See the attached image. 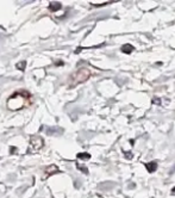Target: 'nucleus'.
<instances>
[{"mask_svg": "<svg viewBox=\"0 0 175 198\" xmlns=\"http://www.w3.org/2000/svg\"><path fill=\"white\" fill-rule=\"evenodd\" d=\"M91 76V71L87 68H80L75 72L74 74L70 76L69 79V87H74L79 84H82L87 81Z\"/></svg>", "mask_w": 175, "mask_h": 198, "instance_id": "nucleus-1", "label": "nucleus"}, {"mask_svg": "<svg viewBox=\"0 0 175 198\" xmlns=\"http://www.w3.org/2000/svg\"><path fill=\"white\" fill-rule=\"evenodd\" d=\"M43 146H44V141L42 140L41 137H38V136H31V140H30V147H31V148L38 150V149H41Z\"/></svg>", "mask_w": 175, "mask_h": 198, "instance_id": "nucleus-2", "label": "nucleus"}, {"mask_svg": "<svg viewBox=\"0 0 175 198\" xmlns=\"http://www.w3.org/2000/svg\"><path fill=\"white\" fill-rule=\"evenodd\" d=\"M44 172H45V175H47V177H50V175H52V174L60 173V170H58V167L56 165H50L48 166V167H45Z\"/></svg>", "mask_w": 175, "mask_h": 198, "instance_id": "nucleus-3", "label": "nucleus"}, {"mask_svg": "<svg viewBox=\"0 0 175 198\" xmlns=\"http://www.w3.org/2000/svg\"><path fill=\"white\" fill-rule=\"evenodd\" d=\"M145 168L148 170V172H150V173H152V172H155V171L157 170V164H156L155 161H151V162H148V164H145Z\"/></svg>", "mask_w": 175, "mask_h": 198, "instance_id": "nucleus-4", "label": "nucleus"}, {"mask_svg": "<svg viewBox=\"0 0 175 198\" xmlns=\"http://www.w3.org/2000/svg\"><path fill=\"white\" fill-rule=\"evenodd\" d=\"M62 8V5H61V2H50L49 4V10L51 12H56L58 10H61Z\"/></svg>", "mask_w": 175, "mask_h": 198, "instance_id": "nucleus-5", "label": "nucleus"}, {"mask_svg": "<svg viewBox=\"0 0 175 198\" xmlns=\"http://www.w3.org/2000/svg\"><path fill=\"white\" fill-rule=\"evenodd\" d=\"M122 51H123L124 54H131L133 51V47L131 44H124V45L122 47Z\"/></svg>", "mask_w": 175, "mask_h": 198, "instance_id": "nucleus-6", "label": "nucleus"}, {"mask_svg": "<svg viewBox=\"0 0 175 198\" xmlns=\"http://www.w3.org/2000/svg\"><path fill=\"white\" fill-rule=\"evenodd\" d=\"M77 159H80V160H90L91 159V155L88 154V153H79L77 155H76Z\"/></svg>", "mask_w": 175, "mask_h": 198, "instance_id": "nucleus-7", "label": "nucleus"}, {"mask_svg": "<svg viewBox=\"0 0 175 198\" xmlns=\"http://www.w3.org/2000/svg\"><path fill=\"white\" fill-rule=\"evenodd\" d=\"M76 167L81 171V172H83L85 174H88V170H87V167H85V166H81V165H79V164H76Z\"/></svg>", "mask_w": 175, "mask_h": 198, "instance_id": "nucleus-8", "label": "nucleus"}, {"mask_svg": "<svg viewBox=\"0 0 175 198\" xmlns=\"http://www.w3.org/2000/svg\"><path fill=\"white\" fill-rule=\"evenodd\" d=\"M25 66H26V61H22L19 65H17V68L20 69V71H24Z\"/></svg>", "mask_w": 175, "mask_h": 198, "instance_id": "nucleus-9", "label": "nucleus"}, {"mask_svg": "<svg viewBox=\"0 0 175 198\" xmlns=\"http://www.w3.org/2000/svg\"><path fill=\"white\" fill-rule=\"evenodd\" d=\"M152 103H154V104H155V103H156V104H161V103H160V99H158V98H156V99L154 98V99H152Z\"/></svg>", "mask_w": 175, "mask_h": 198, "instance_id": "nucleus-10", "label": "nucleus"}, {"mask_svg": "<svg viewBox=\"0 0 175 198\" xmlns=\"http://www.w3.org/2000/svg\"><path fill=\"white\" fill-rule=\"evenodd\" d=\"M16 147H11V153H15L16 152Z\"/></svg>", "mask_w": 175, "mask_h": 198, "instance_id": "nucleus-11", "label": "nucleus"}, {"mask_svg": "<svg viewBox=\"0 0 175 198\" xmlns=\"http://www.w3.org/2000/svg\"><path fill=\"white\" fill-rule=\"evenodd\" d=\"M56 65H57V66H62V65H63V62H62V61H58Z\"/></svg>", "mask_w": 175, "mask_h": 198, "instance_id": "nucleus-12", "label": "nucleus"}, {"mask_svg": "<svg viewBox=\"0 0 175 198\" xmlns=\"http://www.w3.org/2000/svg\"><path fill=\"white\" fill-rule=\"evenodd\" d=\"M172 193H175V187L173 189V190H172Z\"/></svg>", "mask_w": 175, "mask_h": 198, "instance_id": "nucleus-13", "label": "nucleus"}]
</instances>
